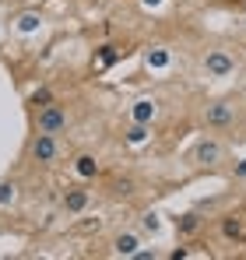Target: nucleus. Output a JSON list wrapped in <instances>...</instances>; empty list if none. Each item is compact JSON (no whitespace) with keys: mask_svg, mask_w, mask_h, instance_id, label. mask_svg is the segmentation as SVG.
Instances as JSON below:
<instances>
[{"mask_svg":"<svg viewBox=\"0 0 246 260\" xmlns=\"http://www.w3.org/2000/svg\"><path fill=\"white\" fill-rule=\"evenodd\" d=\"M165 63H169V56H165L162 49L159 53H148V67H165Z\"/></svg>","mask_w":246,"mask_h":260,"instance_id":"17","label":"nucleus"},{"mask_svg":"<svg viewBox=\"0 0 246 260\" xmlns=\"http://www.w3.org/2000/svg\"><path fill=\"white\" fill-rule=\"evenodd\" d=\"M36 130H39V134H64V130H67V109L56 106V102L42 106L39 116H36Z\"/></svg>","mask_w":246,"mask_h":260,"instance_id":"1","label":"nucleus"},{"mask_svg":"<svg viewBox=\"0 0 246 260\" xmlns=\"http://www.w3.org/2000/svg\"><path fill=\"white\" fill-rule=\"evenodd\" d=\"M78 173L81 176H99V162L91 155H78Z\"/></svg>","mask_w":246,"mask_h":260,"instance_id":"12","label":"nucleus"},{"mask_svg":"<svg viewBox=\"0 0 246 260\" xmlns=\"http://www.w3.org/2000/svg\"><path fill=\"white\" fill-rule=\"evenodd\" d=\"M49 106V102H53V91H49V88H39V91H36V95H32V106Z\"/></svg>","mask_w":246,"mask_h":260,"instance_id":"15","label":"nucleus"},{"mask_svg":"<svg viewBox=\"0 0 246 260\" xmlns=\"http://www.w3.org/2000/svg\"><path fill=\"white\" fill-rule=\"evenodd\" d=\"M222 236L229 239V243H243L246 239V215H225L222 218Z\"/></svg>","mask_w":246,"mask_h":260,"instance_id":"6","label":"nucleus"},{"mask_svg":"<svg viewBox=\"0 0 246 260\" xmlns=\"http://www.w3.org/2000/svg\"><path fill=\"white\" fill-rule=\"evenodd\" d=\"M113 60H116V49H113V46H102V56H99V67H109Z\"/></svg>","mask_w":246,"mask_h":260,"instance_id":"16","label":"nucleus"},{"mask_svg":"<svg viewBox=\"0 0 246 260\" xmlns=\"http://www.w3.org/2000/svg\"><path fill=\"white\" fill-rule=\"evenodd\" d=\"M14 201V183H0V208H7Z\"/></svg>","mask_w":246,"mask_h":260,"instance_id":"14","label":"nucleus"},{"mask_svg":"<svg viewBox=\"0 0 246 260\" xmlns=\"http://www.w3.org/2000/svg\"><path fill=\"white\" fill-rule=\"evenodd\" d=\"M60 155V144H56V134H36L32 141V158L42 162V166H53Z\"/></svg>","mask_w":246,"mask_h":260,"instance_id":"2","label":"nucleus"},{"mask_svg":"<svg viewBox=\"0 0 246 260\" xmlns=\"http://www.w3.org/2000/svg\"><path fill=\"white\" fill-rule=\"evenodd\" d=\"M144 4H159V0H144Z\"/></svg>","mask_w":246,"mask_h":260,"instance_id":"21","label":"nucleus"},{"mask_svg":"<svg viewBox=\"0 0 246 260\" xmlns=\"http://www.w3.org/2000/svg\"><path fill=\"white\" fill-rule=\"evenodd\" d=\"M36 25H39V18H36V14H25V18H21V32H32Z\"/></svg>","mask_w":246,"mask_h":260,"instance_id":"18","label":"nucleus"},{"mask_svg":"<svg viewBox=\"0 0 246 260\" xmlns=\"http://www.w3.org/2000/svg\"><path fill=\"white\" fill-rule=\"evenodd\" d=\"M204 120H207V127H232L236 123V109L229 102H211L204 109Z\"/></svg>","mask_w":246,"mask_h":260,"instance_id":"5","label":"nucleus"},{"mask_svg":"<svg viewBox=\"0 0 246 260\" xmlns=\"http://www.w3.org/2000/svg\"><path fill=\"white\" fill-rule=\"evenodd\" d=\"M141 229H144V232H151V236H155V232H159V229H162V218L155 215V211H148V215L141 218Z\"/></svg>","mask_w":246,"mask_h":260,"instance_id":"13","label":"nucleus"},{"mask_svg":"<svg viewBox=\"0 0 246 260\" xmlns=\"http://www.w3.org/2000/svg\"><path fill=\"white\" fill-rule=\"evenodd\" d=\"M201 221H204V218L197 215V211H187V215L176 218V229H179V236H194V232L201 229Z\"/></svg>","mask_w":246,"mask_h":260,"instance_id":"10","label":"nucleus"},{"mask_svg":"<svg viewBox=\"0 0 246 260\" xmlns=\"http://www.w3.org/2000/svg\"><path fill=\"white\" fill-rule=\"evenodd\" d=\"M155 116H159V102H155V99H137L134 109H130V120H134V123H148V127H151Z\"/></svg>","mask_w":246,"mask_h":260,"instance_id":"7","label":"nucleus"},{"mask_svg":"<svg viewBox=\"0 0 246 260\" xmlns=\"http://www.w3.org/2000/svg\"><path fill=\"white\" fill-rule=\"evenodd\" d=\"M84 208H88V190H84V186H71V190L64 193V211H67V215H81Z\"/></svg>","mask_w":246,"mask_h":260,"instance_id":"8","label":"nucleus"},{"mask_svg":"<svg viewBox=\"0 0 246 260\" xmlns=\"http://www.w3.org/2000/svg\"><path fill=\"white\" fill-rule=\"evenodd\" d=\"M116 193H134V183H130V179H120V183H116Z\"/></svg>","mask_w":246,"mask_h":260,"instance_id":"19","label":"nucleus"},{"mask_svg":"<svg viewBox=\"0 0 246 260\" xmlns=\"http://www.w3.org/2000/svg\"><path fill=\"white\" fill-rule=\"evenodd\" d=\"M204 71H207V78H229L236 71V60L225 49H211L204 56Z\"/></svg>","mask_w":246,"mask_h":260,"instance_id":"3","label":"nucleus"},{"mask_svg":"<svg viewBox=\"0 0 246 260\" xmlns=\"http://www.w3.org/2000/svg\"><path fill=\"white\" fill-rule=\"evenodd\" d=\"M236 176H239V179H246V158L239 162V166H236Z\"/></svg>","mask_w":246,"mask_h":260,"instance_id":"20","label":"nucleus"},{"mask_svg":"<svg viewBox=\"0 0 246 260\" xmlns=\"http://www.w3.org/2000/svg\"><path fill=\"white\" fill-rule=\"evenodd\" d=\"M137 246H141L137 232H120V236L113 239V253H116V257H134V253H137Z\"/></svg>","mask_w":246,"mask_h":260,"instance_id":"9","label":"nucleus"},{"mask_svg":"<svg viewBox=\"0 0 246 260\" xmlns=\"http://www.w3.org/2000/svg\"><path fill=\"white\" fill-rule=\"evenodd\" d=\"M151 134H148V123H130L127 127V141L130 144H141V141H148Z\"/></svg>","mask_w":246,"mask_h":260,"instance_id":"11","label":"nucleus"},{"mask_svg":"<svg viewBox=\"0 0 246 260\" xmlns=\"http://www.w3.org/2000/svg\"><path fill=\"white\" fill-rule=\"evenodd\" d=\"M225 158V148H222V141H214V137H204V141H197V148H194V162L197 166H218Z\"/></svg>","mask_w":246,"mask_h":260,"instance_id":"4","label":"nucleus"}]
</instances>
